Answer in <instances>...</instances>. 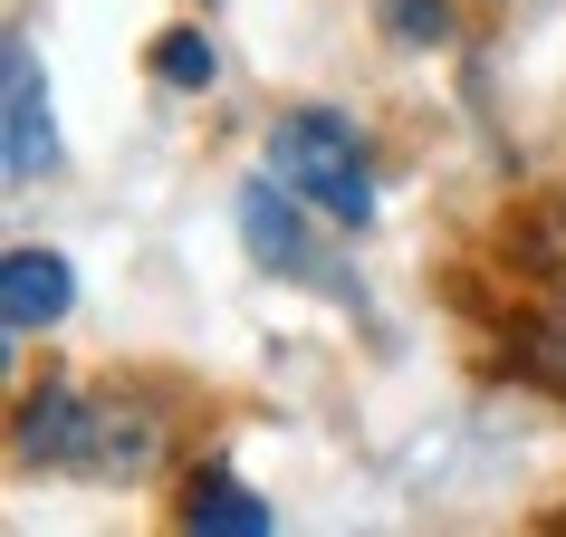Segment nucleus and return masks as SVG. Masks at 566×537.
I'll use <instances>...</instances> for the list:
<instances>
[{
  "instance_id": "obj_1",
  "label": "nucleus",
  "mask_w": 566,
  "mask_h": 537,
  "mask_svg": "<svg viewBox=\"0 0 566 537\" xmlns=\"http://www.w3.org/2000/svg\"><path fill=\"white\" fill-rule=\"evenodd\" d=\"M20 461L30 471H67V480H154V461H164V413L49 375L20 403Z\"/></svg>"
},
{
  "instance_id": "obj_2",
  "label": "nucleus",
  "mask_w": 566,
  "mask_h": 537,
  "mask_svg": "<svg viewBox=\"0 0 566 537\" xmlns=\"http://www.w3.org/2000/svg\"><path fill=\"white\" fill-rule=\"evenodd\" d=\"M269 173L289 182V192H307V202L327 211V221H375V164H365L356 125L327 116V106H289V116L269 125Z\"/></svg>"
},
{
  "instance_id": "obj_3",
  "label": "nucleus",
  "mask_w": 566,
  "mask_h": 537,
  "mask_svg": "<svg viewBox=\"0 0 566 537\" xmlns=\"http://www.w3.org/2000/svg\"><path fill=\"white\" fill-rule=\"evenodd\" d=\"M327 211L307 202V192H289V182H240V240H250V260L269 268V278H298V288H317V298H346L356 307V268L336 260V240L317 231Z\"/></svg>"
},
{
  "instance_id": "obj_4",
  "label": "nucleus",
  "mask_w": 566,
  "mask_h": 537,
  "mask_svg": "<svg viewBox=\"0 0 566 537\" xmlns=\"http://www.w3.org/2000/svg\"><path fill=\"white\" fill-rule=\"evenodd\" d=\"M0 77H10V182H39L59 164V116H49V67H39L30 39L0 49Z\"/></svg>"
},
{
  "instance_id": "obj_5",
  "label": "nucleus",
  "mask_w": 566,
  "mask_h": 537,
  "mask_svg": "<svg viewBox=\"0 0 566 537\" xmlns=\"http://www.w3.org/2000/svg\"><path fill=\"white\" fill-rule=\"evenodd\" d=\"M67 298H77V268L59 260V250H39V240H20L10 260H0V317H10V336H39L59 327Z\"/></svg>"
},
{
  "instance_id": "obj_6",
  "label": "nucleus",
  "mask_w": 566,
  "mask_h": 537,
  "mask_svg": "<svg viewBox=\"0 0 566 537\" xmlns=\"http://www.w3.org/2000/svg\"><path fill=\"white\" fill-rule=\"evenodd\" d=\"M182 528H211V537H269L279 528V508L231 471V461H202V471L182 480Z\"/></svg>"
},
{
  "instance_id": "obj_7",
  "label": "nucleus",
  "mask_w": 566,
  "mask_h": 537,
  "mask_svg": "<svg viewBox=\"0 0 566 537\" xmlns=\"http://www.w3.org/2000/svg\"><path fill=\"white\" fill-rule=\"evenodd\" d=\"M211 39L202 30H164V49H154V77H164V87H211Z\"/></svg>"
},
{
  "instance_id": "obj_8",
  "label": "nucleus",
  "mask_w": 566,
  "mask_h": 537,
  "mask_svg": "<svg viewBox=\"0 0 566 537\" xmlns=\"http://www.w3.org/2000/svg\"><path fill=\"white\" fill-rule=\"evenodd\" d=\"M385 30L403 49H442L451 39V0H385Z\"/></svg>"
},
{
  "instance_id": "obj_9",
  "label": "nucleus",
  "mask_w": 566,
  "mask_h": 537,
  "mask_svg": "<svg viewBox=\"0 0 566 537\" xmlns=\"http://www.w3.org/2000/svg\"><path fill=\"white\" fill-rule=\"evenodd\" d=\"M518 365H528V375H537L547 393H566V307L528 327V346H518Z\"/></svg>"
},
{
  "instance_id": "obj_10",
  "label": "nucleus",
  "mask_w": 566,
  "mask_h": 537,
  "mask_svg": "<svg viewBox=\"0 0 566 537\" xmlns=\"http://www.w3.org/2000/svg\"><path fill=\"white\" fill-rule=\"evenodd\" d=\"M528 260L547 268V278H566V202H547V211L528 221Z\"/></svg>"
}]
</instances>
